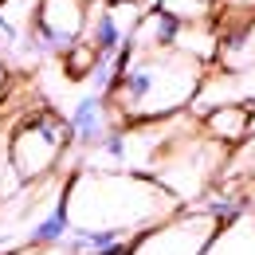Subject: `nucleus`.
Returning a JSON list of instances; mask_svg holds the SVG:
<instances>
[{"label":"nucleus","instance_id":"f257e3e1","mask_svg":"<svg viewBox=\"0 0 255 255\" xmlns=\"http://www.w3.org/2000/svg\"><path fill=\"white\" fill-rule=\"evenodd\" d=\"M67 224L83 232L141 236L153 224L177 216L185 204L145 173L129 169H75L63 189Z\"/></svg>","mask_w":255,"mask_h":255},{"label":"nucleus","instance_id":"f03ea898","mask_svg":"<svg viewBox=\"0 0 255 255\" xmlns=\"http://www.w3.org/2000/svg\"><path fill=\"white\" fill-rule=\"evenodd\" d=\"M208 79V63L181 47L165 51H133L122 79L110 91V106L122 126H141V122H165L185 114L200 87Z\"/></svg>","mask_w":255,"mask_h":255},{"label":"nucleus","instance_id":"7ed1b4c3","mask_svg":"<svg viewBox=\"0 0 255 255\" xmlns=\"http://www.w3.org/2000/svg\"><path fill=\"white\" fill-rule=\"evenodd\" d=\"M8 153L16 165V177L28 185H39L59 173L63 157L71 153V126L59 110L47 102L8 114Z\"/></svg>","mask_w":255,"mask_h":255},{"label":"nucleus","instance_id":"20e7f679","mask_svg":"<svg viewBox=\"0 0 255 255\" xmlns=\"http://www.w3.org/2000/svg\"><path fill=\"white\" fill-rule=\"evenodd\" d=\"M87 16H91L87 0H35L32 20L24 28V39H20L16 55H28V59L59 55L63 59L75 43H83Z\"/></svg>","mask_w":255,"mask_h":255},{"label":"nucleus","instance_id":"39448f33","mask_svg":"<svg viewBox=\"0 0 255 255\" xmlns=\"http://www.w3.org/2000/svg\"><path fill=\"white\" fill-rule=\"evenodd\" d=\"M216 232H220V224L208 212L189 204L177 216H169V220L153 224L149 232H141L129 244V255H204V248L212 244Z\"/></svg>","mask_w":255,"mask_h":255},{"label":"nucleus","instance_id":"423d86ee","mask_svg":"<svg viewBox=\"0 0 255 255\" xmlns=\"http://www.w3.org/2000/svg\"><path fill=\"white\" fill-rule=\"evenodd\" d=\"M67 126H71V149L91 153L98 141H102L114 126H122V122H118V114H114L110 98H106V95H91V91H87V95L71 106Z\"/></svg>","mask_w":255,"mask_h":255},{"label":"nucleus","instance_id":"0eeeda50","mask_svg":"<svg viewBox=\"0 0 255 255\" xmlns=\"http://www.w3.org/2000/svg\"><path fill=\"white\" fill-rule=\"evenodd\" d=\"M200 129L212 141H220L224 149H236L255 133V106L252 102H216L200 114Z\"/></svg>","mask_w":255,"mask_h":255},{"label":"nucleus","instance_id":"6e6552de","mask_svg":"<svg viewBox=\"0 0 255 255\" xmlns=\"http://www.w3.org/2000/svg\"><path fill=\"white\" fill-rule=\"evenodd\" d=\"M224 75H248L255 71V16L252 20H240V24H228L216 32V59Z\"/></svg>","mask_w":255,"mask_h":255},{"label":"nucleus","instance_id":"1a4fd4ad","mask_svg":"<svg viewBox=\"0 0 255 255\" xmlns=\"http://www.w3.org/2000/svg\"><path fill=\"white\" fill-rule=\"evenodd\" d=\"M204 255H255V208L244 212L240 220L224 224L204 248Z\"/></svg>","mask_w":255,"mask_h":255},{"label":"nucleus","instance_id":"9d476101","mask_svg":"<svg viewBox=\"0 0 255 255\" xmlns=\"http://www.w3.org/2000/svg\"><path fill=\"white\" fill-rule=\"evenodd\" d=\"M67 232H71V224H67L63 196H55V200L47 204V212L28 228V248H59L67 240Z\"/></svg>","mask_w":255,"mask_h":255},{"label":"nucleus","instance_id":"9b49d317","mask_svg":"<svg viewBox=\"0 0 255 255\" xmlns=\"http://www.w3.org/2000/svg\"><path fill=\"white\" fill-rule=\"evenodd\" d=\"M20 196H24V181L16 177V165L8 153V114L0 110V204L20 208Z\"/></svg>","mask_w":255,"mask_h":255},{"label":"nucleus","instance_id":"f8f14e48","mask_svg":"<svg viewBox=\"0 0 255 255\" xmlns=\"http://www.w3.org/2000/svg\"><path fill=\"white\" fill-rule=\"evenodd\" d=\"M153 8L177 16L181 24H208L216 16V4L212 0H153Z\"/></svg>","mask_w":255,"mask_h":255},{"label":"nucleus","instance_id":"ddd939ff","mask_svg":"<svg viewBox=\"0 0 255 255\" xmlns=\"http://www.w3.org/2000/svg\"><path fill=\"white\" fill-rule=\"evenodd\" d=\"M95 63H98V55H95V47H91L87 39H83V43H75V47L63 55L67 75H71V79H83V83H87V75H91V67H95Z\"/></svg>","mask_w":255,"mask_h":255},{"label":"nucleus","instance_id":"4468645a","mask_svg":"<svg viewBox=\"0 0 255 255\" xmlns=\"http://www.w3.org/2000/svg\"><path fill=\"white\" fill-rule=\"evenodd\" d=\"M8 91H12V67H8L4 55H0V102L8 98Z\"/></svg>","mask_w":255,"mask_h":255},{"label":"nucleus","instance_id":"2eb2a0df","mask_svg":"<svg viewBox=\"0 0 255 255\" xmlns=\"http://www.w3.org/2000/svg\"><path fill=\"white\" fill-rule=\"evenodd\" d=\"M212 4H216V0H212Z\"/></svg>","mask_w":255,"mask_h":255}]
</instances>
